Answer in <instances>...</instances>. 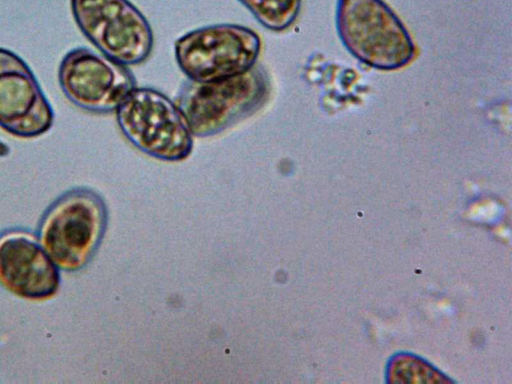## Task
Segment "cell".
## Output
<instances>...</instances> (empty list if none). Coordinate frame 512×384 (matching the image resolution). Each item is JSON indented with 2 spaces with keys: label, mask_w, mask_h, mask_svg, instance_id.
I'll return each mask as SVG.
<instances>
[{
  "label": "cell",
  "mask_w": 512,
  "mask_h": 384,
  "mask_svg": "<svg viewBox=\"0 0 512 384\" xmlns=\"http://www.w3.org/2000/svg\"><path fill=\"white\" fill-rule=\"evenodd\" d=\"M107 226L102 197L89 188H74L46 210L38 242L53 262L66 271H78L98 249Z\"/></svg>",
  "instance_id": "6da1fadb"
},
{
  "label": "cell",
  "mask_w": 512,
  "mask_h": 384,
  "mask_svg": "<svg viewBox=\"0 0 512 384\" xmlns=\"http://www.w3.org/2000/svg\"><path fill=\"white\" fill-rule=\"evenodd\" d=\"M336 26L346 49L368 66L394 70L414 57L407 29L383 0H338Z\"/></svg>",
  "instance_id": "7a4b0ae2"
},
{
  "label": "cell",
  "mask_w": 512,
  "mask_h": 384,
  "mask_svg": "<svg viewBox=\"0 0 512 384\" xmlns=\"http://www.w3.org/2000/svg\"><path fill=\"white\" fill-rule=\"evenodd\" d=\"M268 79L253 67L246 73L212 82L188 80L175 103L188 121L193 136L216 135L255 112L266 100Z\"/></svg>",
  "instance_id": "3957f363"
},
{
  "label": "cell",
  "mask_w": 512,
  "mask_h": 384,
  "mask_svg": "<svg viewBox=\"0 0 512 384\" xmlns=\"http://www.w3.org/2000/svg\"><path fill=\"white\" fill-rule=\"evenodd\" d=\"M115 111L121 132L141 152L164 161H180L190 155L193 134L188 121L163 93L135 87Z\"/></svg>",
  "instance_id": "277c9868"
},
{
  "label": "cell",
  "mask_w": 512,
  "mask_h": 384,
  "mask_svg": "<svg viewBox=\"0 0 512 384\" xmlns=\"http://www.w3.org/2000/svg\"><path fill=\"white\" fill-rule=\"evenodd\" d=\"M174 50L178 66L189 80L212 82L252 69L260 54L261 41L248 27L215 24L181 36Z\"/></svg>",
  "instance_id": "5b68a950"
},
{
  "label": "cell",
  "mask_w": 512,
  "mask_h": 384,
  "mask_svg": "<svg viewBox=\"0 0 512 384\" xmlns=\"http://www.w3.org/2000/svg\"><path fill=\"white\" fill-rule=\"evenodd\" d=\"M71 9L81 32L107 58L127 66L150 55L152 29L129 0H71Z\"/></svg>",
  "instance_id": "8992f818"
},
{
  "label": "cell",
  "mask_w": 512,
  "mask_h": 384,
  "mask_svg": "<svg viewBox=\"0 0 512 384\" xmlns=\"http://www.w3.org/2000/svg\"><path fill=\"white\" fill-rule=\"evenodd\" d=\"M58 80L73 104L95 113L115 111L136 87V79L126 65L85 47L72 49L63 57Z\"/></svg>",
  "instance_id": "52a82bcc"
},
{
  "label": "cell",
  "mask_w": 512,
  "mask_h": 384,
  "mask_svg": "<svg viewBox=\"0 0 512 384\" xmlns=\"http://www.w3.org/2000/svg\"><path fill=\"white\" fill-rule=\"evenodd\" d=\"M53 109L26 62L0 48V127L21 138L37 137L53 124Z\"/></svg>",
  "instance_id": "ba28073f"
},
{
  "label": "cell",
  "mask_w": 512,
  "mask_h": 384,
  "mask_svg": "<svg viewBox=\"0 0 512 384\" xmlns=\"http://www.w3.org/2000/svg\"><path fill=\"white\" fill-rule=\"evenodd\" d=\"M0 284L18 297L45 300L58 291L60 274L32 235L10 231L0 236Z\"/></svg>",
  "instance_id": "9c48e42d"
},
{
  "label": "cell",
  "mask_w": 512,
  "mask_h": 384,
  "mask_svg": "<svg viewBox=\"0 0 512 384\" xmlns=\"http://www.w3.org/2000/svg\"><path fill=\"white\" fill-rule=\"evenodd\" d=\"M265 28L281 32L296 21L301 0H238Z\"/></svg>",
  "instance_id": "30bf717a"
},
{
  "label": "cell",
  "mask_w": 512,
  "mask_h": 384,
  "mask_svg": "<svg viewBox=\"0 0 512 384\" xmlns=\"http://www.w3.org/2000/svg\"><path fill=\"white\" fill-rule=\"evenodd\" d=\"M389 381L392 383H446V379L432 366L414 356L401 354L396 356L389 366Z\"/></svg>",
  "instance_id": "8fae6325"
}]
</instances>
